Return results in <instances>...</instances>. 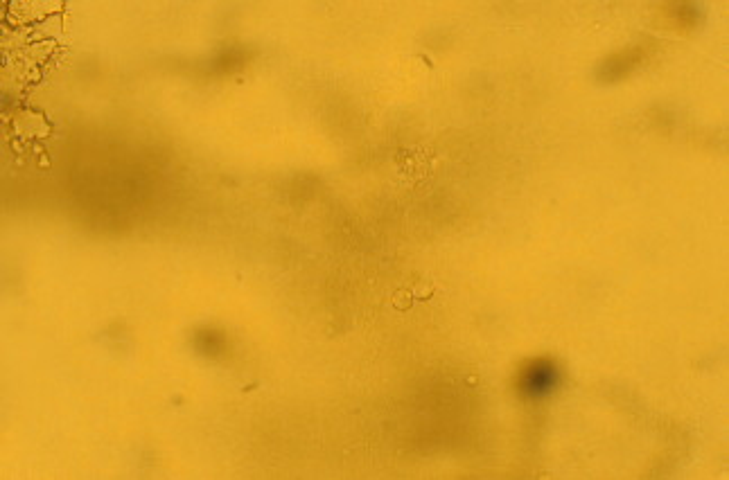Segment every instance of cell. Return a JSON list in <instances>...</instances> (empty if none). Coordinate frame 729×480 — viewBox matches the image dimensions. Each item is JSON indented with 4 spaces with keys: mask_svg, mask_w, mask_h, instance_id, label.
Instances as JSON below:
<instances>
[{
    "mask_svg": "<svg viewBox=\"0 0 729 480\" xmlns=\"http://www.w3.org/2000/svg\"><path fill=\"white\" fill-rule=\"evenodd\" d=\"M558 384H560V370L556 368V363H551L547 359L529 363L520 377V390L529 399L549 397L553 390L558 388Z\"/></svg>",
    "mask_w": 729,
    "mask_h": 480,
    "instance_id": "obj_1",
    "label": "cell"
}]
</instances>
